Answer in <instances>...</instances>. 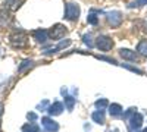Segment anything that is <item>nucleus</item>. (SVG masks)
<instances>
[{
	"label": "nucleus",
	"mask_w": 147,
	"mask_h": 132,
	"mask_svg": "<svg viewBox=\"0 0 147 132\" xmlns=\"http://www.w3.org/2000/svg\"><path fill=\"white\" fill-rule=\"evenodd\" d=\"M9 41H10V44L13 46L15 49H24V47L28 46V37H27V34L22 32V31L10 34Z\"/></svg>",
	"instance_id": "obj_1"
},
{
	"label": "nucleus",
	"mask_w": 147,
	"mask_h": 132,
	"mask_svg": "<svg viewBox=\"0 0 147 132\" xmlns=\"http://www.w3.org/2000/svg\"><path fill=\"white\" fill-rule=\"evenodd\" d=\"M80 6L75 3H68L65 6V19L71 21V22H75L80 18Z\"/></svg>",
	"instance_id": "obj_2"
},
{
	"label": "nucleus",
	"mask_w": 147,
	"mask_h": 132,
	"mask_svg": "<svg viewBox=\"0 0 147 132\" xmlns=\"http://www.w3.org/2000/svg\"><path fill=\"white\" fill-rule=\"evenodd\" d=\"M96 47L102 52H109V50H112V47H113V41L110 37H107V35H99V37L96 38Z\"/></svg>",
	"instance_id": "obj_3"
},
{
	"label": "nucleus",
	"mask_w": 147,
	"mask_h": 132,
	"mask_svg": "<svg viewBox=\"0 0 147 132\" xmlns=\"http://www.w3.org/2000/svg\"><path fill=\"white\" fill-rule=\"evenodd\" d=\"M122 13L118 10H113V12H109L106 13V21H107V25L112 27V28H118L121 23H122Z\"/></svg>",
	"instance_id": "obj_4"
},
{
	"label": "nucleus",
	"mask_w": 147,
	"mask_h": 132,
	"mask_svg": "<svg viewBox=\"0 0 147 132\" xmlns=\"http://www.w3.org/2000/svg\"><path fill=\"white\" fill-rule=\"evenodd\" d=\"M66 34V27L62 23H56L55 27L49 29V38L50 40H60Z\"/></svg>",
	"instance_id": "obj_5"
},
{
	"label": "nucleus",
	"mask_w": 147,
	"mask_h": 132,
	"mask_svg": "<svg viewBox=\"0 0 147 132\" xmlns=\"http://www.w3.org/2000/svg\"><path fill=\"white\" fill-rule=\"evenodd\" d=\"M32 37H34L35 41H38V43H46L49 40V31L35 29V31H32Z\"/></svg>",
	"instance_id": "obj_6"
},
{
	"label": "nucleus",
	"mask_w": 147,
	"mask_h": 132,
	"mask_svg": "<svg viewBox=\"0 0 147 132\" xmlns=\"http://www.w3.org/2000/svg\"><path fill=\"white\" fill-rule=\"evenodd\" d=\"M41 122H43L44 129L49 131V132H56V131L59 129V125H57L55 121H52V119H49V117H43Z\"/></svg>",
	"instance_id": "obj_7"
},
{
	"label": "nucleus",
	"mask_w": 147,
	"mask_h": 132,
	"mask_svg": "<svg viewBox=\"0 0 147 132\" xmlns=\"http://www.w3.org/2000/svg\"><path fill=\"white\" fill-rule=\"evenodd\" d=\"M119 56H121L122 59H125V60H129V62H136V60H137L136 52L128 50V49H121V50H119Z\"/></svg>",
	"instance_id": "obj_8"
},
{
	"label": "nucleus",
	"mask_w": 147,
	"mask_h": 132,
	"mask_svg": "<svg viewBox=\"0 0 147 132\" xmlns=\"http://www.w3.org/2000/svg\"><path fill=\"white\" fill-rule=\"evenodd\" d=\"M32 66H34V62L31 60V59H25V60H22V63L19 65L18 72H19V74H25V72H27L28 69H31Z\"/></svg>",
	"instance_id": "obj_9"
},
{
	"label": "nucleus",
	"mask_w": 147,
	"mask_h": 132,
	"mask_svg": "<svg viewBox=\"0 0 147 132\" xmlns=\"http://www.w3.org/2000/svg\"><path fill=\"white\" fill-rule=\"evenodd\" d=\"M62 110H63V104L59 103V101L53 103L50 107H49V113H50V115H60Z\"/></svg>",
	"instance_id": "obj_10"
},
{
	"label": "nucleus",
	"mask_w": 147,
	"mask_h": 132,
	"mask_svg": "<svg viewBox=\"0 0 147 132\" xmlns=\"http://www.w3.org/2000/svg\"><path fill=\"white\" fill-rule=\"evenodd\" d=\"M22 2H24V0H6L5 5H6V7L10 9V10H16V9L21 6Z\"/></svg>",
	"instance_id": "obj_11"
},
{
	"label": "nucleus",
	"mask_w": 147,
	"mask_h": 132,
	"mask_svg": "<svg viewBox=\"0 0 147 132\" xmlns=\"http://www.w3.org/2000/svg\"><path fill=\"white\" fill-rule=\"evenodd\" d=\"M141 122H143V117H141V115L140 113H136L132 116V119H131V128H140L141 126Z\"/></svg>",
	"instance_id": "obj_12"
},
{
	"label": "nucleus",
	"mask_w": 147,
	"mask_h": 132,
	"mask_svg": "<svg viewBox=\"0 0 147 132\" xmlns=\"http://www.w3.org/2000/svg\"><path fill=\"white\" fill-rule=\"evenodd\" d=\"M137 52H138L140 54H143V56L147 57V40H141V41L138 43V46H137Z\"/></svg>",
	"instance_id": "obj_13"
},
{
	"label": "nucleus",
	"mask_w": 147,
	"mask_h": 132,
	"mask_svg": "<svg viewBox=\"0 0 147 132\" xmlns=\"http://www.w3.org/2000/svg\"><path fill=\"white\" fill-rule=\"evenodd\" d=\"M22 131H24V132H38V131H40V128L37 126L34 122H31V123L24 125V126H22Z\"/></svg>",
	"instance_id": "obj_14"
},
{
	"label": "nucleus",
	"mask_w": 147,
	"mask_h": 132,
	"mask_svg": "<svg viewBox=\"0 0 147 132\" xmlns=\"http://www.w3.org/2000/svg\"><path fill=\"white\" fill-rule=\"evenodd\" d=\"M93 121L97 122V123H103L105 122V115H103V110H97L93 113Z\"/></svg>",
	"instance_id": "obj_15"
},
{
	"label": "nucleus",
	"mask_w": 147,
	"mask_h": 132,
	"mask_svg": "<svg viewBox=\"0 0 147 132\" xmlns=\"http://www.w3.org/2000/svg\"><path fill=\"white\" fill-rule=\"evenodd\" d=\"M144 5H147V0H134V2H131L128 5V7L129 9H132V7H141Z\"/></svg>",
	"instance_id": "obj_16"
},
{
	"label": "nucleus",
	"mask_w": 147,
	"mask_h": 132,
	"mask_svg": "<svg viewBox=\"0 0 147 132\" xmlns=\"http://www.w3.org/2000/svg\"><path fill=\"white\" fill-rule=\"evenodd\" d=\"M121 112H122V107L119 104H112L110 106V115L118 116V115H121Z\"/></svg>",
	"instance_id": "obj_17"
},
{
	"label": "nucleus",
	"mask_w": 147,
	"mask_h": 132,
	"mask_svg": "<svg viewBox=\"0 0 147 132\" xmlns=\"http://www.w3.org/2000/svg\"><path fill=\"white\" fill-rule=\"evenodd\" d=\"M87 22L91 23V25H97V23H99V18H97L94 13H90L88 18H87Z\"/></svg>",
	"instance_id": "obj_18"
},
{
	"label": "nucleus",
	"mask_w": 147,
	"mask_h": 132,
	"mask_svg": "<svg viewBox=\"0 0 147 132\" xmlns=\"http://www.w3.org/2000/svg\"><path fill=\"white\" fill-rule=\"evenodd\" d=\"M65 103H66V106H68V109L71 110L72 107H74V104H75V98H72V97H66V98H65Z\"/></svg>",
	"instance_id": "obj_19"
},
{
	"label": "nucleus",
	"mask_w": 147,
	"mask_h": 132,
	"mask_svg": "<svg viewBox=\"0 0 147 132\" xmlns=\"http://www.w3.org/2000/svg\"><path fill=\"white\" fill-rule=\"evenodd\" d=\"M82 38H84V43L87 44L88 47H93V41H91V35H90V34H87V35H84Z\"/></svg>",
	"instance_id": "obj_20"
},
{
	"label": "nucleus",
	"mask_w": 147,
	"mask_h": 132,
	"mask_svg": "<svg viewBox=\"0 0 147 132\" xmlns=\"http://www.w3.org/2000/svg\"><path fill=\"white\" fill-rule=\"evenodd\" d=\"M96 106H97V107H99V109H100V110H103V107H105V106H107V101H106L105 98H103V100H99V101H97V103H96Z\"/></svg>",
	"instance_id": "obj_21"
},
{
	"label": "nucleus",
	"mask_w": 147,
	"mask_h": 132,
	"mask_svg": "<svg viewBox=\"0 0 147 132\" xmlns=\"http://www.w3.org/2000/svg\"><path fill=\"white\" fill-rule=\"evenodd\" d=\"M28 119H30V121H35L37 115H35V113H28Z\"/></svg>",
	"instance_id": "obj_22"
},
{
	"label": "nucleus",
	"mask_w": 147,
	"mask_h": 132,
	"mask_svg": "<svg viewBox=\"0 0 147 132\" xmlns=\"http://www.w3.org/2000/svg\"><path fill=\"white\" fill-rule=\"evenodd\" d=\"M143 132H147V129H144V131H143Z\"/></svg>",
	"instance_id": "obj_23"
}]
</instances>
